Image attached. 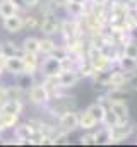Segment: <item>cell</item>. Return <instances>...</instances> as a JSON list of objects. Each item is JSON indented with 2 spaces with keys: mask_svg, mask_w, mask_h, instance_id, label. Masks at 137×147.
<instances>
[{
  "mask_svg": "<svg viewBox=\"0 0 137 147\" xmlns=\"http://www.w3.org/2000/svg\"><path fill=\"white\" fill-rule=\"evenodd\" d=\"M94 140L96 144H111V128L106 125L98 128V132H94Z\"/></svg>",
  "mask_w": 137,
  "mask_h": 147,
  "instance_id": "22",
  "label": "cell"
},
{
  "mask_svg": "<svg viewBox=\"0 0 137 147\" xmlns=\"http://www.w3.org/2000/svg\"><path fill=\"white\" fill-rule=\"evenodd\" d=\"M17 121H19V115L0 113V132H3V130H14L17 127Z\"/></svg>",
  "mask_w": 137,
  "mask_h": 147,
  "instance_id": "13",
  "label": "cell"
},
{
  "mask_svg": "<svg viewBox=\"0 0 137 147\" xmlns=\"http://www.w3.org/2000/svg\"><path fill=\"white\" fill-rule=\"evenodd\" d=\"M86 110H87L91 115H93V116H94V120H96L98 123H103V120H104V116H106V111H108V108L103 105L101 101H98V103L89 105Z\"/></svg>",
  "mask_w": 137,
  "mask_h": 147,
  "instance_id": "19",
  "label": "cell"
},
{
  "mask_svg": "<svg viewBox=\"0 0 137 147\" xmlns=\"http://www.w3.org/2000/svg\"><path fill=\"white\" fill-rule=\"evenodd\" d=\"M65 10H67L68 17H72V19H82L86 16V12H87L86 5L75 3V2H68L67 5H65Z\"/></svg>",
  "mask_w": 137,
  "mask_h": 147,
  "instance_id": "16",
  "label": "cell"
},
{
  "mask_svg": "<svg viewBox=\"0 0 137 147\" xmlns=\"http://www.w3.org/2000/svg\"><path fill=\"white\" fill-rule=\"evenodd\" d=\"M68 2H75V3H82V5H86L89 0H68Z\"/></svg>",
  "mask_w": 137,
  "mask_h": 147,
  "instance_id": "37",
  "label": "cell"
},
{
  "mask_svg": "<svg viewBox=\"0 0 137 147\" xmlns=\"http://www.w3.org/2000/svg\"><path fill=\"white\" fill-rule=\"evenodd\" d=\"M111 128V144H117V142H122L125 139H129L134 132H136V125L134 121L127 120V121H118L117 125L110 127Z\"/></svg>",
  "mask_w": 137,
  "mask_h": 147,
  "instance_id": "1",
  "label": "cell"
},
{
  "mask_svg": "<svg viewBox=\"0 0 137 147\" xmlns=\"http://www.w3.org/2000/svg\"><path fill=\"white\" fill-rule=\"evenodd\" d=\"M2 28L10 33V34H17L24 29V16H21L19 12L14 16H9L5 19H2Z\"/></svg>",
  "mask_w": 137,
  "mask_h": 147,
  "instance_id": "5",
  "label": "cell"
},
{
  "mask_svg": "<svg viewBox=\"0 0 137 147\" xmlns=\"http://www.w3.org/2000/svg\"><path fill=\"white\" fill-rule=\"evenodd\" d=\"M91 3H93V5H98V7H106V9H108L110 0H91Z\"/></svg>",
  "mask_w": 137,
  "mask_h": 147,
  "instance_id": "34",
  "label": "cell"
},
{
  "mask_svg": "<svg viewBox=\"0 0 137 147\" xmlns=\"http://www.w3.org/2000/svg\"><path fill=\"white\" fill-rule=\"evenodd\" d=\"M52 57H55V58H58V60L62 62V60H65L67 57H70V51L67 50V46H57V48L53 50Z\"/></svg>",
  "mask_w": 137,
  "mask_h": 147,
  "instance_id": "29",
  "label": "cell"
},
{
  "mask_svg": "<svg viewBox=\"0 0 137 147\" xmlns=\"http://www.w3.org/2000/svg\"><path fill=\"white\" fill-rule=\"evenodd\" d=\"M130 2H132V3H137V0H130Z\"/></svg>",
  "mask_w": 137,
  "mask_h": 147,
  "instance_id": "38",
  "label": "cell"
},
{
  "mask_svg": "<svg viewBox=\"0 0 137 147\" xmlns=\"http://www.w3.org/2000/svg\"><path fill=\"white\" fill-rule=\"evenodd\" d=\"M77 72L81 75V79H91V77H94V74H96V69H94V65L89 62V60H79V63H77Z\"/></svg>",
  "mask_w": 137,
  "mask_h": 147,
  "instance_id": "18",
  "label": "cell"
},
{
  "mask_svg": "<svg viewBox=\"0 0 137 147\" xmlns=\"http://www.w3.org/2000/svg\"><path fill=\"white\" fill-rule=\"evenodd\" d=\"M22 51H33V53H39V39L34 36H28L22 39L21 43Z\"/></svg>",
  "mask_w": 137,
  "mask_h": 147,
  "instance_id": "24",
  "label": "cell"
},
{
  "mask_svg": "<svg viewBox=\"0 0 137 147\" xmlns=\"http://www.w3.org/2000/svg\"><path fill=\"white\" fill-rule=\"evenodd\" d=\"M0 75H2V74H0Z\"/></svg>",
  "mask_w": 137,
  "mask_h": 147,
  "instance_id": "39",
  "label": "cell"
},
{
  "mask_svg": "<svg viewBox=\"0 0 137 147\" xmlns=\"http://www.w3.org/2000/svg\"><path fill=\"white\" fill-rule=\"evenodd\" d=\"M129 99V91H125V87H110L106 92V101H125Z\"/></svg>",
  "mask_w": 137,
  "mask_h": 147,
  "instance_id": "20",
  "label": "cell"
},
{
  "mask_svg": "<svg viewBox=\"0 0 137 147\" xmlns=\"http://www.w3.org/2000/svg\"><path fill=\"white\" fill-rule=\"evenodd\" d=\"M117 67H118L120 70L127 72V74L137 72V58L129 57V55H123V53H122V57L117 60Z\"/></svg>",
  "mask_w": 137,
  "mask_h": 147,
  "instance_id": "12",
  "label": "cell"
},
{
  "mask_svg": "<svg viewBox=\"0 0 137 147\" xmlns=\"http://www.w3.org/2000/svg\"><path fill=\"white\" fill-rule=\"evenodd\" d=\"M22 60H24V74H29V75H34L41 65L38 53H33V51H22Z\"/></svg>",
  "mask_w": 137,
  "mask_h": 147,
  "instance_id": "8",
  "label": "cell"
},
{
  "mask_svg": "<svg viewBox=\"0 0 137 147\" xmlns=\"http://www.w3.org/2000/svg\"><path fill=\"white\" fill-rule=\"evenodd\" d=\"M60 28H62V21L53 14V12H48L45 14L41 24H39V29L45 36H53L57 33H60Z\"/></svg>",
  "mask_w": 137,
  "mask_h": 147,
  "instance_id": "3",
  "label": "cell"
},
{
  "mask_svg": "<svg viewBox=\"0 0 137 147\" xmlns=\"http://www.w3.org/2000/svg\"><path fill=\"white\" fill-rule=\"evenodd\" d=\"M0 53L9 58V57H16V55H22V48H19L14 41L7 39V41L0 43Z\"/></svg>",
  "mask_w": 137,
  "mask_h": 147,
  "instance_id": "17",
  "label": "cell"
},
{
  "mask_svg": "<svg viewBox=\"0 0 137 147\" xmlns=\"http://www.w3.org/2000/svg\"><path fill=\"white\" fill-rule=\"evenodd\" d=\"M33 84H34L33 75H29V74H21V75H17V86L22 87L24 91H29Z\"/></svg>",
  "mask_w": 137,
  "mask_h": 147,
  "instance_id": "25",
  "label": "cell"
},
{
  "mask_svg": "<svg viewBox=\"0 0 137 147\" xmlns=\"http://www.w3.org/2000/svg\"><path fill=\"white\" fill-rule=\"evenodd\" d=\"M58 125H60V130H65V132H74L75 128H79V113H75L74 110L65 111L64 115L58 116Z\"/></svg>",
  "mask_w": 137,
  "mask_h": 147,
  "instance_id": "6",
  "label": "cell"
},
{
  "mask_svg": "<svg viewBox=\"0 0 137 147\" xmlns=\"http://www.w3.org/2000/svg\"><path fill=\"white\" fill-rule=\"evenodd\" d=\"M17 12H19V7L14 3V0H0V19H5Z\"/></svg>",
  "mask_w": 137,
  "mask_h": 147,
  "instance_id": "21",
  "label": "cell"
},
{
  "mask_svg": "<svg viewBox=\"0 0 137 147\" xmlns=\"http://www.w3.org/2000/svg\"><path fill=\"white\" fill-rule=\"evenodd\" d=\"M5 70L12 75H21L24 74V60H22V55H16V57H9L7 58V63H5Z\"/></svg>",
  "mask_w": 137,
  "mask_h": 147,
  "instance_id": "9",
  "label": "cell"
},
{
  "mask_svg": "<svg viewBox=\"0 0 137 147\" xmlns=\"http://www.w3.org/2000/svg\"><path fill=\"white\" fill-rule=\"evenodd\" d=\"M39 70L43 72L45 77H58V75L62 74V62H60L58 58L48 55V57L41 62Z\"/></svg>",
  "mask_w": 137,
  "mask_h": 147,
  "instance_id": "4",
  "label": "cell"
},
{
  "mask_svg": "<svg viewBox=\"0 0 137 147\" xmlns=\"http://www.w3.org/2000/svg\"><path fill=\"white\" fill-rule=\"evenodd\" d=\"M60 33L65 41L70 39H75V38L81 36V26H79V19H65L62 21V28H60Z\"/></svg>",
  "mask_w": 137,
  "mask_h": 147,
  "instance_id": "7",
  "label": "cell"
},
{
  "mask_svg": "<svg viewBox=\"0 0 137 147\" xmlns=\"http://www.w3.org/2000/svg\"><path fill=\"white\" fill-rule=\"evenodd\" d=\"M5 63H7V57L0 53V74L5 70Z\"/></svg>",
  "mask_w": 137,
  "mask_h": 147,
  "instance_id": "36",
  "label": "cell"
},
{
  "mask_svg": "<svg viewBox=\"0 0 137 147\" xmlns=\"http://www.w3.org/2000/svg\"><path fill=\"white\" fill-rule=\"evenodd\" d=\"M28 94H29V101L33 105H38V106H46L50 103V99H52L50 91L46 89V86L43 82L41 84L34 82L33 86H31V89L28 91Z\"/></svg>",
  "mask_w": 137,
  "mask_h": 147,
  "instance_id": "2",
  "label": "cell"
},
{
  "mask_svg": "<svg viewBox=\"0 0 137 147\" xmlns=\"http://www.w3.org/2000/svg\"><path fill=\"white\" fill-rule=\"evenodd\" d=\"M22 94H24V89L19 87L17 84L7 87V99H22Z\"/></svg>",
  "mask_w": 137,
  "mask_h": 147,
  "instance_id": "26",
  "label": "cell"
},
{
  "mask_svg": "<svg viewBox=\"0 0 137 147\" xmlns=\"http://www.w3.org/2000/svg\"><path fill=\"white\" fill-rule=\"evenodd\" d=\"M120 120L117 118V115L113 113V111L108 108V111H106V116H104V120H103L101 125H106V127H113V125H117Z\"/></svg>",
  "mask_w": 137,
  "mask_h": 147,
  "instance_id": "30",
  "label": "cell"
},
{
  "mask_svg": "<svg viewBox=\"0 0 137 147\" xmlns=\"http://www.w3.org/2000/svg\"><path fill=\"white\" fill-rule=\"evenodd\" d=\"M22 103L21 99H5L0 105V113H12V115H21Z\"/></svg>",
  "mask_w": 137,
  "mask_h": 147,
  "instance_id": "15",
  "label": "cell"
},
{
  "mask_svg": "<svg viewBox=\"0 0 137 147\" xmlns=\"http://www.w3.org/2000/svg\"><path fill=\"white\" fill-rule=\"evenodd\" d=\"M122 51H123V55H129V57H134V58H137V41H134V39H129V41L122 46Z\"/></svg>",
  "mask_w": 137,
  "mask_h": 147,
  "instance_id": "27",
  "label": "cell"
},
{
  "mask_svg": "<svg viewBox=\"0 0 137 147\" xmlns=\"http://www.w3.org/2000/svg\"><path fill=\"white\" fill-rule=\"evenodd\" d=\"M79 79H81V75H79L77 70L62 72L58 75V86H60L62 89H70V87H74V86L79 82Z\"/></svg>",
  "mask_w": 137,
  "mask_h": 147,
  "instance_id": "10",
  "label": "cell"
},
{
  "mask_svg": "<svg viewBox=\"0 0 137 147\" xmlns=\"http://www.w3.org/2000/svg\"><path fill=\"white\" fill-rule=\"evenodd\" d=\"M22 2H24V7L26 9H34L39 3V0H22Z\"/></svg>",
  "mask_w": 137,
  "mask_h": 147,
  "instance_id": "33",
  "label": "cell"
},
{
  "mask_svg": "<svg viewBox=\"0 0 137 147\" xmlns=\"http://www.w3.org/2000/svg\"><path fill=\"white\" fill-rule=\"evenodd\" d=\"M108 108L117 115V118L120 121H127L130 120V113H129V106L125 105V101H110Z\"/></svg>",
  "mask_w": 137,
  "mask_h": 147,
  "instance_id": "11",
  "label": "cell"
},
{
  "mask_svg": "<svg viewBox=\"0 0 137 147\" xmlns=\"http://www.w3.org/2000/svg\"><path fill=\"white\" fill-rule=\"evenodd\" d=\"M127 86H129V89H130V91H134V92H137V72H132L130 75H129Z\"/></svg>",
  "mask_w": 137,
  "mask_h": 147,
  "instance_id": "31",
  "label": "cell"
},
{
  "mask_svg": "<svg viewBox=\"0 0 137 147\" xmlns=\"http://www.w3.org/2000/svg\"><path fill=\"white\" fill-rule=\"evenodd\" d=\"M50 2H52L55 7H64V9H65V5L68 3V0H50Z\"/></svg>",
  "mask_w": 137,
  "mask_h": 147,
  "instance_id": "35",
  "label": "cell"
},
{
  "mask_svg": "<svg viewBox=\"0 0 137 147\" xmlns=\"http://www.w3.org/2000/svg\"><path fill=\"white\" fill-rule=\"evenodd\" d=\"M39 19L33 16V14H29V16H24V28H28V29H36V28H39Z\"/></svg>",
  "mask_w": 137,
  "mask_h": 147,
  "instance_id": "28",
  "label": "cell"
},
{
  "mask_svg": "<svg viewBox=\"0 0 137 147\" xmlns=\"http://www.w3.org/2000/svg\"><path fill=\"white\" fill-rule=\"evenodd\" d=\"M55 48H57V43H55L50 36H45V38L39 39V53H43L45 57L52 55Z\"/></svg>",
  "mask_w": 137,
  "mask_h": 147,
  "instance_id": "23",
  "label": "cell"
},
{
  "mask_svg": "<svg viewBox=\"0 0 137 147\" xmlns=\"http://www.w3.org/2000/svg\"><path fill=\"white\" fill-rule=\"evenodd\" d=\"M79 140H81V144H86V146H87V144H96V140H94V134H84Z\"/></svg>",
  "mask_w": 137,
  "mask_h": 147,
  "instance_id": "32",
  "label": "cell"
},
{
  "mask_svg": "<svg viewBox=\"0 0 137 147\" xmlns=\"http://www.w3.org/2000/svg\"><path fill=\"white\" fill-rule=\"evenodd\" d=\"M96 125H100V123L94 120V116H93L87 110H84V111H81V113H79V128H82V130L89 132V130H93Z\"/></svg>",
  "mask_w": 137,
  "mask_h": 147,
  "instance_id": "14",
  "label": "cell"
}]
</instances>
